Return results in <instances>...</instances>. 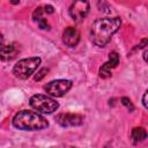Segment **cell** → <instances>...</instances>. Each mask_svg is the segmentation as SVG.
I'll return each mask as SVG.
<instances>
[{"mask_svg":"<svg viewBox=\"0 0 148 148\" xmlns=\"http://www.w3.org/2000/svg\"><path fill=\"white\" fill-rule=\"evenodd\" d=\"M120 24H121V20L119 17L97 18L92 23L90 29L91 42L99 47L105 46L111 40L113 34L118 31Z\"/></svg>","mask_w":148,"mask_h":148,"instance_id":"obj_1","label":"cell"},{"mask_svg":"<svg viewBox=\"0 0 148 148\" xmlns=\"http://www.w3.org/2000/svg\"><path fill=\"white\" fill-rule=\"evenodd\" d=\"M13 126L21 131H40L49 126V121L36 111L22 110L14 116Z\"/></svg>","mask_w":148,"mask_h":148,"instance_id":"obj_2","label":"cell"},{"mask_svg":"<svg viewBox=\"0 0 148 148\" xmlns=\"http://www.w3.org/2000/svg\"><path fill=\"white\" fill-rule=\"evenodd\" d=\"M39 65H40V58L38 57L21 59L13 67V74L21 80H27L31 74H34V72L37 69Z\"/></svg>","mask_w":148,"mask_h":148,"instance_id":"obj_3","label":"cell"},{"mask_svg":"<svg viewBox=\"0 0 148 148\" xmlns=\"http://www.w3.org/2000/svg\"><path fill=\"white\" fill-rule=\"evenodd\" d=\"M29 104L37 112L47 113V114L53 113L59 108V103L56 99H53L50 96L42 95V94H37V95L31 96L30 101H29Z\"/></svg>","mask_w":148,"mask_h":148,"instance_id":"obj_4","label":"cell"},{"mask_svg":"<svg viewBox=\"0 0 148 148\" xmlns=\"http://www.w3.org/2000/svg\"><path fill=\"white\" fill-rule=\"evenodd\" d=\"M72 84L73 83L69 80L59 79V80L50 81L49 83H46L44 86V90L46 91L47 95L52 97H62L72 88Z\"/></svg>","mask_w":148,"mask_h":148,"instance_id":"obj_5","label":"cell"},{"mask_svg":"<svg viewBox=\"0 0 148 148\" xmlns=\"http://www.w3.org/2000/svg\"><path fill=\"white\" fill-rule=\"evenodd\" d=\"M89 2L87 0H74L69 7V15L75 22H81L89 13Z\"/></svg>","mask_w":148,"mask_h":148,"instance_id":"obj_6","label":"cell"},{"mask_svg":"<svg viewBox=\"0 0 148 148\" xmlns=\"http://www.w3.org/2000/svg\"><path fill=\"white\" fill-rule=\"evenodd\" d=\"M56 120L62 127L80 126L83 123V117L76 113H59L56 117Z\"/></svg>","mask_w":148,"mask_h":148,"instance_id":"obj_7","label":"cell"},{"mask_svg":"<svg viewBox=\"0 0 148 148\" xmlns=\"http://www.w3.org/2000/svg\"><path fill=\"white\" fill-rule=\"evenodd\" d=\"M119 64V54L114 51L110 52L109 53V60L102 65V67L99 68V76L103 77V79H108L110 77L112 74H111V69L117 67V65Z\"/></svg>","mask_w":148,"mask_h":148,"instance_id":"obj_8","label":"cell"},{"mask_svg":"<svg viewBox=\"0 0 148 148\" xmlns=\"http://www.w3.org/2000/svg\"><path fill=\"white\" fill-rule=\"evenodd\" d=\"M62 42L68 47H74L80 42V32L74 27H68L62 32Z\"/></svg>","mask_w":148,"mask_h":148,"instance_id":"obj_9","label":"cell"},{"mask_svg":"<svg viewBox=\"0 0 148 148\" xmlns=\"http://www.w3.org/2000/svg\"><path fill=\"white\" fill-rule=\"evenodd\" d=\"M18 50L15 47L14 44H8V45H2V47L0 49V59L2 61H9L12 59H14L17 54Z\"/></svg>","mask_w":148,"mask_h":148,"instance_id":"obj_10","label":"cell"},{"mask_svg":"<svg viewBox=\"0 0 148 148\" xmlns=\"http://www.w3.org/2000/svg\"><path fill=\"white\" fill-rule=\"evenodd\" d=\"M131 138H132V141L134 145L143 141L146 138H147V132L143 127H134L132 130V133H131Z\"/></svg>","mask_w":148,"mask_h":148,"instance_id":"obj_11","label":"cell"},{"mask_svg":"<svg viewBox=\"0 0 148 148\" xmlns=\"http://www.w3.org/2000/svg\"><path fill=\"white\" fill-rule=\"evenodd\" d=\"M120 101H121V104H123V105H125L130 112L134 111V105H133V103L131 102V99H130L128 97H121V99H120Z\"/></svg>","mask_w":148,"mask_h":148,"instance_id":"obj_12","label":"cell"},{"mask_svg":"<svg viewBox=\"0 0 148 148\" xmlns=\"http://www.w3.org/2000/svg\"><path fill=\"white\" fill-rule=\"evenodd\" d=\"M49 73V68H42L37 72V74L34 76V80L35 81H40L44 76H46V74Z\"/></svg>","mask_w":148,"mask_h":148,"instance_id":"obj_13","label":"cell"},{"mask_svg":"<svg viewBox=\"0 0 148 148\" xmlns=\"http://www.w3.org/2000/svg\"><path fill=\"white\" fill-rule=\"evenodd\" d=\"M36 22H37V24H38V27H39L40 29H43V30H49V29H50V25H49L46 18L40 17V18H38Z\"/></svg>","mask_w":148,"mask_h":148,"instance_id":"obj_14","label":"cell"},{"mask_svg":"<svg viewBox=\"0 0 148 148\" xmlns=\"http://www.w3.org/2000/svg\"><path fill=\"white\" fill-rule=\"evenodd\" d=\"M43 13H44V9H43L42 7L36 8V9H35V12H34V14H32V18H34V21H37L38 18L43 17V16H42V14H43Z\"/></svg>","mask_w":148,"mask_h":148,"instance_id":"obj_15","label":"cell"},{"mask_svg":"<svg viewBox=\"0 0 148 148\" xmlns=\"http://www.w3.org/2000/svg\"><path fill=\"white\" fill-rule=\"evenodd\" d=\"M44 12L45 13H47V14H53L54 13V8H53V6H51V5H46V6H44Z\"/></svg>","mask_w":148,"mask_h":148,"instance_id":"obj_16","label":"cell"},{"mask_svg":"<svg viewBox=\"0 0 148 148\" xmlns=\"http://www.w3.org/2000/svg\"><path fill=\"white\" fill-rule=\"evenodd\" d=\"M142 104H143V106L147 109L148 108V105H147V91L143 94V97H142Z\"/></svg>","mask_w":148,"mask_h":148,"instance_id":"obj_17","label":"cell"},{"mask_svg":"<svg viewBox=\"0 0 148 148\" xmlns=\"http://www.w3.org/2000/svg\"><path fill=\"white\" fill-rule=\"evenodd\" d=\"M2 45H3V36H2V34L0 32V49L2 47Z\"/></svg>","mask_w":148,"mask_h":148,"instance_id":"obj_18","label":"cell"},{"mask_svg":"<svg viewBox=\"0 0 148 148\" xmlns=\"http://www.w3.org/2000/svg\"><path fill=\"white\" fill-rule=\"evenodd\" d=\"M9 2H10L12 5H17V3L20 2V0H9Z\"/></svg>","mask_w":148,"mask_h":148,"instance_id":"obj_19","label":"cell"},{"mask_svg":"<svg viewBox=\"0 0 148 148\" xmlns=\"http://www.w3.org/2000/svg\"><path fill=\"white\" fill-rule=\"evenodd\" d=\"M143 59H145V61L147 62V49L143 51Z\"/></svg>","mask_w":148,"mask_h":148,"instance_id":"obj_20","label":"cell"}]
</instances>
